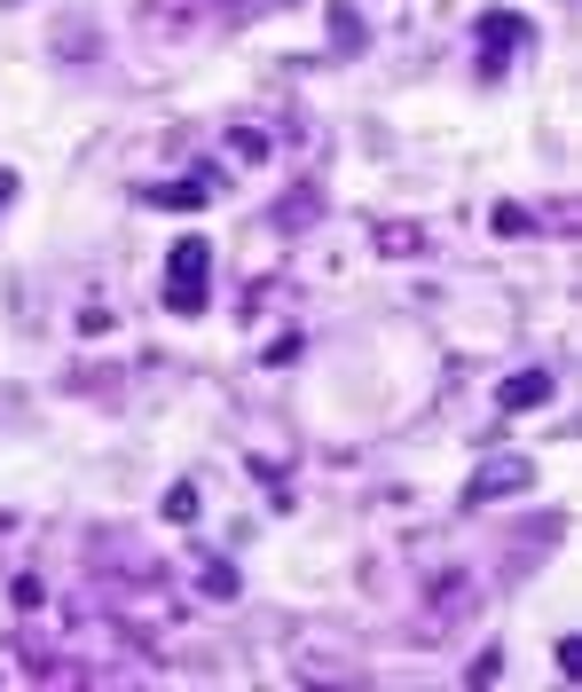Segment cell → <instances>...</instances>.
Segmentation results:
<instances>
[{
  "mask_svg": "<svg viewBox=\"0 0 582 692\" xmlns=\"http://www.w3.org/2000/svg\"><path fill=\"white\" fill-rule=\"evenodd\" d=\"M480 40H489V56H480V79H496V71H504V47H519L527 24L504 16V9H489V16H480Z\"/></svg>",
  "mask_w": 582,
  "mask_h": 692,
  "instance_id": "obj_2",
  "label": "cell"
},
{
  "mask_svg": "<svg viewBox=\"0 0 582 692\" xmlns=\"http://www.w3.org/2000/svg\"><path fill=\"white\" fill-rule=\"evenodd\" d=\"M527 402H551V378H544V370H527V378L504 386V410H527Z\"/></svg>",
  "mask_w": 582,
  "mask_h": 692,
  "instance_id": "obj_3",
  "label": "cell"
},
{
  "mask_svg": "<svg viewBox=\"0 0 582 692\" xmlns=\"http://www.w3.org/2000/svg\"><path fill=\"white\" fill-rule=\"evenodd\" d=\"M166 276H174V283H166V308H174V315L205 308V276H213V253H205L198 236H181V244H174V260H166Z\"/></svg>",
  "mask_w": 582,
  "mask_h": 692,
  "instance_id": "obj_1",
  "label": "cell"
}]
</instances>
